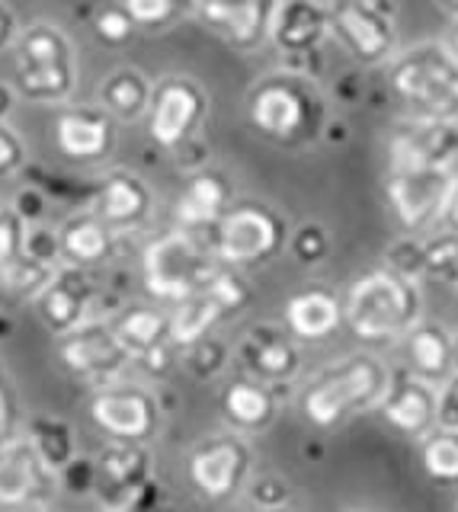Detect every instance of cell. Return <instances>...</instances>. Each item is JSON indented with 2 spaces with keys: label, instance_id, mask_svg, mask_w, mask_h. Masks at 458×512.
Returning <instances> with one entry per match:
<instances>
[{
  "label": "cell",
  "instance_id": "obj_38",
  "mask_svg": "<svg viewBox=\"0 0 458 512\" xmlns=\"http://www.w3.org/2000/svg\"><path fill=\"white\" fill-rule=\"evenodd\" d=\"M58 490H65L71 496H93L97 490V458L77 452L65 468L55 474Z\"/></svg>",
  "mask_w": 458,
  "mask_h": 512
},
{
  "label": "cell",
  "instance_id": "obj_36",
  "mask_svg": "<svg viewBox=\"0 0 458 512\" xmlns=\"http://www.w3.org/2000/svg\"><path fill=\"white\" fill-rule=\"evenodd\" d=\"M423 276L458 285V234L442 231L423 240Z\"/></svg>",
  "mask_w": 458,
  "mask_h": 512
},
{
  "label": "cell",
  "instance_id": "obj_22",
  "mask_svg": "<svg viewBox=\"0 0 458 512\" xmlns=\"http://www.w3.org/2000/svg\"><path fill=\"white\" fill-rule=\"evenodd\" d=\"M330 36V4L321 0H279L270 26V42L282 55L321 52V42Z\"/></svg>",
  "mask_w": 458,
  "mask_h": 512
},
{
  "label": "cell",
  "instance_id": "obj_8",
  "mask_svg": "<svg viewBox=\"0 0 458 512\" xmlns=\"http://www.w3.org/2000/svg\"><path fill=\"white\" fill-rule=\"evenodd\" d=\"M330 32L362 68H378L398 48V26L385 0H334Z\"/></svg>",
  "mask_w": 458,
  "mask_h": 512
},
{
  "label": "cell",
  "instance_id": "obj_4",
  "mask_svg": "<svg viewBox=\"0 0 458 512\" xmlns=\"http://www.w3.org/2000/svg\"><path fill=\"white\" fill-rule=\"evenodd\" d=\"M196 240L225 266H263L286 250L289 224L270 205L241 202L199 231Z\"/></svg>",
  "mask_w": 458,
  "mask_h": 512
},
{
  "label": "cell",
  "instance_id": "obj_24",
  "mask_svg": "<svg viewBox=\"0 0 458 512\" xmlns=\"http://www.w3.org/2000/svg\"><path fill=\"white\" fill-rule=\"evenodd\" d=\"M231 205H234V189L228 183V176L218 173V170L202 167L183 183L173 215H177L180 231L199 234V231H205L209 224H215L221 215H225Z\"/></svg>",
  "mask_w": 458,
  "mask_h": 512
},
{
  "label": "cell",
  "instance_id": "obj_5",
  "mask_svg": "<svg viewBox=\"0 0 458 512\" xmlns=\"http://www.w3.org/2000/svg\"><path fill=\"white\" fill-rule=\"evenodd\" d=\"M17 90L33 103H65L77 87V55L71 39L52 23L23 29L17 42Z\"/></svg>",
  "mask_w": 458,
  "mask_h": 512
},
{
  "label": "cell",
  "instance_id": "obj_9",
  "mask_svg": "<svg viewBox=\"0 0 458 512\" xmlns=\"http://www.w3.org/2000/svg\"><path fill=\"white\" fill-rule=\"evenodd\" d=\"M250 445L241 432H215L205 436L186 458V477L202 500H231L247 484Z\"/></svg>",
  "mask_w": 458,
  "mask_h": 512
},
{
  "label": "cell",
  "instance_id": "obj_43",
  "mask_svg": "<svg viewBox=\"0 0 458 512\" xmlns=\"http://www.w3.org/2000/svg\"><path fill=\"white\" fill-rule=\"evenodd\" d=\"M26 164V148H23V138L13 132V128L0 119V183L17 176Z\"/></svg>",
  "mask_w": 458,
  "mask_h": 512
},
{
  "label": "cell",
  "instance_id": "obj_20",
  "mask_svg": "<svg viewBox=\"0 0 458 512\" xmlns=\"http://www.w3.org/2000/svg\"><path fill=\"white\" fill-rule=\"evenodd\" d=\"M33 298H36L39 320L55 336H61L74 327H81L87 320V311L93 304V285L87 279V269L65 266L52 272Z\"/></svg>",
  "mask_w": 458,
  "mask_h": 512
},
{
  "label": "cell",
  "instance_id": "obj_50",
  "mask_svg": "<svg viewBox=\"0 0 458 512\" xmlns=\"http://www.w3.org/2000/svg\"><path fill=\"white\" fill-rule=\"evenodd\" d=\"M446 45L452 48V55L458 58V20H455V26L449 29V36H446Z\"/></svg>",
  "mask_w": 458,
  "mask_h": 512
},
{
  "label": "cell",
  "instance_id": "obj_14",
  "mask_svg": "<svg viewBox=\"0 0 458 512\" xmlns=\"http://www.w3.org/2000/svg\"><path fill=\"white\" fill-rule=\"evenodd\" d=\"M458 170H391L385 192L394 215L407 231H423L433 221H442L446 205L455 192Z\"/></svg>",
  "mask_w": 458,
  "mask_h": 512
},
{
  "label": "cell",
  "instance_id": "obj_7",
  "mask_svg": "<svg viewBox=\"0 0 458 512\" xmlns=\"http://www.w3.org/2000/svg\"><path fill=\"white\" fill-rule=\"evenodd\" d=\"M308 77H270L254 87L247 100V119L260 135L282 141V144H302L311 138L314 122H321V106L311 96Z\"/></svg>",
  "mask_w": 458,
  "mask_h": 512
},
{
  "label": "cell",
  "instance_id": "obj_12",
  "mask_svg": "<svg viewBox=\"0 0 458 512\" xmlns=\"http://www.w3.org/2000/svg\"><path fill=\"white\" fill-rule=\"evenodd\" d=\"M58 356H61V365H65L74 378L93 384V388L122 381L125 368L132 365L129 349L119 343L113 327L103 324V320H90V317L81 327L58 336Z\"/></svg>",
  "mask_w": 458,
  "mask_h": 512
},
{
  "label": "cell",
  "instance_id": "obj_42",
  "mask_svg": "<svg viewBox=\"0 0 458 512\" xmlns=\"http://www.w3.org/2000/svg\"><path fill=\"white\" fill-rule=\"evenodd\" d=\"M93 29H97V39L103 45H125L132 39V32H135V23H132V16L125 13L122 7H103L97 13V23H93Z\"/></svg>",
  "mask_w": 458,
  "mask_h": 512
},
{
  "label": "cell",
  "instance_id": "obj_48",
  "mask_svg": "<svg viewBox=\"0 0 458 512\" xmlns=\"http://www.w3.org/2000/svg\"><path fill=\"white\" fill-rule=\"evenodd\" d=\"M10 109H13V90L0 84V119H7Z\"/></svg>",
  "mask_w": 458,
  "mask_h": 512
},
{
  "label": "cell",
  "instance_id": "obj_31",
  "mask_svg": "<svg viewBox=\"0 0 458 512\" xmlns=\"http://www.w3.org/2000/svg\"><path fill=\"white\" fill-rule=\"evenodd\" d=\"M151 90V80L138 68H119L100 84V106L116 122H138L148 112Z\"/></svg>",
  "mask_w": 458,
  "mask_h": 512
},
{
  "label": "cell",
  "instance_id": "obj_27",
  "mask_svg": "<svg viewBox=\"0 0 458 512\" xmlns=\"http://www.w3.org/2000/svg\"><path fill=\"white\" fill-rule=\"evenodd\" d=\"M404 359L407 372H414L423 381H446L455 372V352H452V333L442 324L417 320L404 336Z\"/></svg>",
  "mask_w": 458,
  "mask_h": 512
},
{
  "label": "cell",
  "instance_id": "obj_19",
  "mask_svg": "<svg viewBox=\"0 0 458 512\" xmlns=\"http://www.w3.org/2000/svg\"><path fill=\"white\" fill-rule=\"evenodd\" d=\"M238 359L263 384H282L292 381L302 372V349H298L295 336L276 324H257L247 330V336L238 346Z\"/></svg>",
  "mask_w": 458,
  "mask_h": 512
},
{
  "label": "cell",
  "instance_id": "obj_10",
  "mask_svg": "<svg viewBox=\"0 0 458 512\" xmlns=\"http://www.w3.org/2000/svg\"><path fill=\"white\" fill-rule=\"evenodd\" d=\"M205 116H209V96H205V90L193 77L173 74L151 90L145 122L154 144L177 151L186 148L189 138L199 132Z\"/></svg>",
  "mask_w": 458,
  "mask_h": 512
},
{
  "label": "cell",
  "instance_id": "obj_34",
  "mask_svg": "<svg viewBox=\"0 0 458 512\" xmlns=\"http://www.w3.org/2000/svg\"><path fill=\"white\" fill-rule=\"evenodd\" d=\"M420 461L436 484H458V432L433 426L420 436Z\"/></svg>",
  "mask_w": 458,
  "mask_h": 512
},
{
  "label": "cell",
  "instance_id": "obj_21",
  "mask_svg": "<svg viewBox=\"0 0 458 512\" xmlns=\"http://www.w3.org/2000/svg\"><path fill=\"white\" fill-rule=\"evenodd\" d=\"M58 151L77 164H100L116 148V119L100 106H81L61 112L55 122Z\"/></svg>",
  "mask_w": 458,
  "mask_h": 512
},
{
  "label": "cell",
  "instance_id": "obj_18",
  "mask_svg": "<svg viewBox=\"0 0 458 512\" xmlns=\"http://www.w3.org/2000/svg\"><path fill=\"white\" fill-rule=\"evenodd\" d=\"M375 410H382L388 426L410 439H420L436 426V384L417 378L407 368H398V372H391L388 388Z\"/></svg>",
  "mask_w": 458,
  "mask_h": 512
},
{
  "label": "cell",
  "instance_id": "obj_26",
  "mask_svg": "<svg viewBox=\"0 0 458 512\" xmlns=\"http://www.w3.org/2000/svg\"><path fill=\"white\" fill-rule=\"evenodd\" d=\"M343 324V304L330 288L311 285L286 301V330L295 340H327Z\"/></svg>",
  "mask_w": 458,
  "mask_h": 512
},
{
  "label": "cell",
  "instance_id": "obj_45",
  "mask_svg": "<svg viewBox=\"0 0 458 512\" xmlns=\"http://www.w3.org/2000/svg\"><path fill=\"white\" fill-rule=\"evenodd\" d=\"M20 36V26H17V13H13L4 0H0V52L10 48Z\"/></svg>",
  "mask_w": 458,
  "mask_h": 512
},
{
  "label": "cell",
  "instance_id": "obj_41",
  "mask_svg": "<svg viewBox=\"0 0 458 512\" xmlns=\"http://www.w3.org/2000/svg\"><path fill=\"white\" fill-rule=\"evenodd\" d=\"M247 496L257 509H282L292 503V484L279 474H263L247 487Z\"/></svg>",
  "mask_w": 458,
  "mask_h": 512
},
{
  "label": "cell",
  "instance_id": "obj_32",
  "mask_svg": "<svg viewBox=\"0 0 458 512\" xmlns=\"http://www.w3.org/2000/svg\"><path fill=\"white\" fill-rule=\"evenodd\" d=\"M221 317H228L221 311V304L209 295V288H202V292L183 298L180 304H173L170 311V343L177 349H186L193 346L202 336H209L212 327L218 324Z\"/></svg>",
  "mask_w": 458,
  "mask_h": 512
},
{
  "label": "cell",
  "instance_id": "obj_44",
  "mask_svg": "<svg viewBox=\"0 0 458 512\" xmlns=\"http://www.w3.org/2000/svg\"><path fill=\"white\" fill-rule=\"evenodd\" d=\"M436 426L458 432V372L436 384Z\"/></svg>",
  "mask_w": 458,
  "mask_h": 512
},
{
  "label": "cell",
  "instance_id": "obj_39",
  "mask_svg": "<svg viewBox=\"0 0 458 512\" xmlns=\"http://www.w3.org/2000/svg\"><path fill=\"white\" fill-rule=\"evenodd\" d=\"M385 266L391 272H398V276H404V279L420 282L423 279V240H417V237L394 240L388 256H385Z\"/></svg>",
  "mask_w": 458,
  "mask_h": 512
},
{
  "label": "cell",
  "instance_id": "obj_52",
  "mask_svg": "<svg viewBox=\"0 0 458 512\" xmlns=\"http://www.w3.org/2000/svg\"><path fill=\"white\" fill-rule=\"evenodd\" d=\"M257 512H292L289 506H282V509H257Z\"/></svg>",
  "mask_w": 458,
  "mask_h": 512
},
{
  "label": "cell",
  "instance_id": "obj_1",
  "mask_svg": "<svg viewBox=\"0 0 458 512\" xmlns=\"http://www.w3.org/2000/svg\"><path fill=\"white\" fill-rule=\"evenodd\" d=\"M388 378L391 368L378 356L353 352V356L321 368L305 384L302 394H298V410L318 429L340 426L362 410H375L388 388Z\"/></svg>",
  "mask_w": 458,
  "mask_h": 512
},
{
  "label": "cell",
  "instance_id": "obj_47",
  "mask_svg": "<svg viewBox=\"0 0 458 512\" xmlns=\"http://www.w3.org/2000/svg\"><path fill=\"white\" fill-rule=\"evenodd\" d=\"M442 221L449 224V231L458 234V183H455V192H452V199L446 205V215H442Z\"/></svg>",
  "mask_w": 458,
  "mask_h": 512
},
{
  "label": "cell",
  "instance_id": "obj_6",
  "mask_svg": "<svg viewBox=\"0 0 458 512\" xmlns=\"http://www.w3.org/2000/svg\"><path fill=\"white\" fill-rule=\"evenodd\" d=\"M221 263L205 250L196 234L170 231L157 237L145 250V285L148 295L167 304H180L183 298L202 292Z\"/></svg>",
  "mask_w": 458,
  "mask_h": 512
},
{
  "label": "cell",
  "instance_id": "obj_29",
  "mask_svg": "<svg viewBox=\"0 0 458 512\" xmlns=\"http://www.w3.org/2000/svg\"><path fill=\"white\" fill-rule=\"evenodd\" d=\"M109 327L119 336V343L129 349L132 359H141L170 343V314L157 304H129L113 317Z\"/></svg>",
  "mask_w": 458,
  "mask_h": 512
},
{
  "label": "cell",
  "instance_id": "obj_3",
  "mask_svg": "<svg viewBox=\"0 0 458 512\" xmlns=\"http://www.w3.org/2000/svg\"><path fill=\"white\" fill-rule=\"evenodd\" d=\"M388 87L410 116L458 122V58L446 42H420L391 55Z\"/></svg>",
  "mask_w": 458,
  "mask_h": 512
},
{
  "label": "cell",
  "instance_id": "obj_51",
  "mask_svg": "<svg viewBox=\"0 0 458 512\" xmlns=\"http://www.w3.org/2000/svg\"><path fill=\"white\" fill-rule=\"evenodd\" d=\"M452 352H455V372H458V333L452 336Z\"/></svg>",
  "mask_w": 458,
  "mask_h": 512
},
{
  "label": "cell",
  "instance_id": "obj_25",
  "mask_svg": "<svg viewBox=\"0 0 458 512\" xmlns=\"http://www.w3.org/2000/svg\"><path fill=\"white\" fill-rule=\"evenodd\" d=\"M26 218L13 208H0V282L17 292L36 295L55 269L42 266L26 253Z\"/></svg>",
  "mask_w": 458,
  "mask_h": 512
},
{
  "label": "cell",
  "instance_id": "obj_46",
  "mask_svg": "<svg viewBox=\"0 0 458 512\" xmlns=\"http://www.w3.org/2000/svg\"><path fill=\"white\" fill-rule=\"evenodd\" d=\"M10 420H13V400H10V394H7L4 384H0V445L7 442Z\"/></svg>",
  "mask_w": 458,
  "mask_h": 512
},
{
  "label": "cell",
  "instance_id": "obj_23",
  "mask_svg": "<svg viewBox=\"0 0 458 512\" xmlns=\"http://www.w3.org/2000/svg\"><path fill=\"white\" fill-rule=\"evenodd\" d=\"M154 212V196L148 183L129 170H113L103 176V183L93 199V215L103 218L113 231L138 228Z\"/></svg>",
  "mask_w": 458,
  "mask_h": 512
},
{
  "label": "cell",
  "instance_id": "obj_33",
  "mask_svg": "<svg viewBox=\"0 0 458 512\" xmlns=\"http://www.w3.org/2000/svg\"><path fill=\"white\" fill-rule=\"evenodd\" d=\"M26 442L33 445V452L39 455L45 468L55 474L77 455L74 429L61 420V416H33V420H29Z\"/></svg>",
  "mask_w": 458,
  "mask_h": 512
},
{
  "label": "cell",
  "instance_id": "obj_49",
  "mask_svg": "<svg viewBox=\"0 0 458 512\" xmlns=\"http://www.w3.org/2000/svg\"><path fill=\"white\" fill-rule=\"evenodd\" d=\"M433 4L446 16H452V20H458V0H433Z\"/></svg>",
  "mask_w": 458,
  "mask_h": 512
},
{
  "label": "cell",
  "instance_id": "obj_11",
  "mask_svg": "<svg viewBox=\"0 0 458 512\" xmlns=\"http://www.w3.org/2000/svg\"><path fill=\"white\" fill-rule=\"evenodd\" d=\"M391 170H458V122L407 116L388 132Z\"/></svg>",
  "mask_w": 458,
  "mask_h": 512
},
{
  "label": "cell",
  "instance_id": "obj_2",
  "mask_svg": "<svg viewBox=\"0 0 458 512\" xmlns=\"http://www.w3.org/2000/svg\"><path fill=\"white\" fill-rule=\"evenodd\" d=\"M343 320L362 343H391L423 320V295L414 279H404L398 272L372 269L359 276L346 295Z\"/></svg>",
  "mask_w": 458,
  "mask_h": 512
},
{
  "label": "cell",
  "instance_id": "obj_28",
  "mask_svg": "<svg viewBox=\"0 0 458 512\" xmlns=\"http://www.w3.org/2000/svg\"><path fill=\"white\" fill-rule=\"evenodd\" d=\"M113 228L97 215H74L58 228V253L68 266L93 269L113 256Z\"/></svg>",
  "mask_w": 458,
  "mask_h": 512
},
{
  "label": "cell",
  "instance_id": "obj_40",
  "mask_svg": "<svg viewBox=\"0 0 458 512\" xmlns=\"http://www.w3.org/2000/svg\"><path fill=\"white\" fill-rule=\"evenodd\" d=\"M289 250L298 263L305 266H318L327 250H330V240H327V231L321 228V224H302L292 237H289Z\"/></svg>",
  "mask_w": 458,
  "mask_h": 512
},
{
  "label": "cell",
  "instance_id": "obj_17",
  "mask_svg": "<svg viewBox=\"0 0 458 512\" xmlns=\"http://www.w3.org/2000/svg\"><path fill=\"white\" fill-rule=\"evenodd\" d=\"M151 480V455L138 442H109L97 455V490L106 512H125L132 496Z\"/></svg>",
  "mask_w": 458,
  "mask_h": 512
},
{
  "label": "cell",
  "instance_id": "obj_30",
  "mask_svg": "<svg viewBox=\"0 0 458 512\" xmlns=\"http://www.w3.org/2000/svg\"><path fill=\"white\" fill-rule=\"evenodd\" d=\"M221 410L225 420L241 432H260L273 423L276 416V397L270 384L257 378H238L221 391Z\"/></svg>",
  "mask_w": 458,
  "mask_h": 512
},
{
  "label": "cell",
  "instance_id": "obj_16",
  "mask_svg": "<svg viewBox=\"0 0 458 512\" xmlns=\"http://www.w3.org/2000/svg\"><path fill=\"white\" fill-rule=\"evenodd\" d=\"M279 0H199L196 20L238 52H254L270 42V26Z\"/></svg>",
  "mask_w": 458,
  "mask_h": 512
},
{
  "label": "cell",
  "instance_id": "obj_13",
  "mask_svg": "<svg viewBox=\"0 0 458 512\" xmlns=\"http://www.w3.org/2000/svg\"><path fill=\"white\" fill-rule=\"evenodd\" d=\"M90 420L109 439L145 445L161 426V407H157V397L141 384L113 381L93 394Z\"/></svg>",
  "mask_w": 458,
  "mask_h": 512
},
{
  "label": "cell",
  "instance_id": "obj_15",
  "mask_svg": "<svg viewBox=\"0 0 458 512\" xmlns=\"http://www.w3.org/2000/svg\"><path fill=\"white\" fill-rule=\"evenodd\" d=\"M58 493L55 471H49L26 439H7L0 445V509L45 512Z\"/></svg>",
  "mask_w": 458,
  "mask_h": 512
},
{
  "label": "cell",
  "instance_id": "obj_35",
  "mask_svg": "<svg viewBox=\"0 0 458 512\" xmlns=\"http://www.w3.org/2000/svg\"><path fill=\"white\" fill-rule=\"evenodd\" d=\"M199 0H122V10L132 16L135 26L145 29H167L196 13Z\"/></svg>",
  "mask_w": 458,
  "mask_h": 512
},
{
  "label": "cell",
  "instance_id": "obj_37",
  "mask_svg": "<svg viewBox=\"0 0 458 512\" xmlns=\"http://www.w3.org/2000/svg\"><path fill=\"white\" fill-rule=\"evenodd\" d=\"M228 365V346L215 340V336H202L193 346H186V368L193 372L196 378H215L221 368Z\"/></svg>",
  "mask_w": 458,
  "mask_h": 512
}]
</instances>
